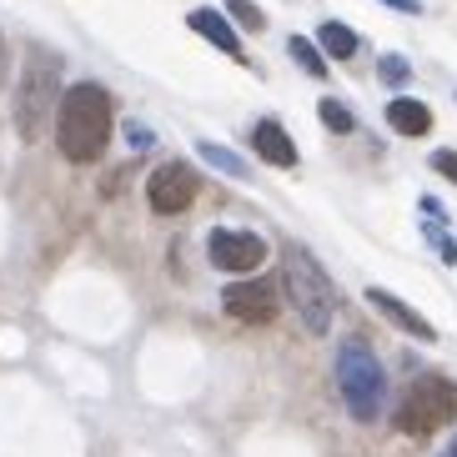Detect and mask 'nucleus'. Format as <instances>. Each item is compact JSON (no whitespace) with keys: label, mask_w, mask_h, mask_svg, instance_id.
Wrapping results in <instances>:
<instances>
[{"label":"nucleus","mask_w":457,"mask_h":457,"mask_svg":"<svg viewBox=\"0 0 457 457\" xmlns=\"http://www.w3.org/2000/svg\"><path fill=\"white\" fill-rule=\"evenodd\" d=\"M55 141H61V156L76 166L96 162L111 141V96L96 81L66 86L61 106H55Z\"/></svg>","instance_id":"f257e3e1"},{"label":"nucleus","mask_w":457,"mask_h":457,"mask_svg":"<svg viewBox=\"0 0 457 457\" xmlns=\"http://www.w3.org/2000/svg\"><path fill=\"white\" fill-rule=\"evenodd\" d=\"M282 287H287V302L296 307V317L307 322V332L332 327V312H337L332 277L307 256V246H287L282 252Z\"/></svg>","instance_id":"f03ea898"},{"label":"nucleus","mask_w":457,"mask_h":457,"mask_svg":"<svg viewBox=\"0 0 457 457\" xmlns=\"http://www.w3.org/2000/svg\"><path fill=\"white\" fill-rule=\"evenodd\" d=\"M61 61L51 51H30L21 71V91H15V126L26 141H41L51 106H61Z\"/></svg>","instance_id":"7ed1b4c3"},{"label":"nucleus","mask_w":457,"mask_h":457,"mask_svg":"<svg viewBox=\"0 0 457 457\" xmlns=\"http://www.w3.org/2000/svg\"><path fill=\"white\" fill-rule=\"evenodd\" d=\"M337 387L347 397V412L357 422H372L387 403V377H382V362L372 357L367 342H347L337 352Z\"/></svg>","instance_id":"20e7f679"},{"label":"nucleus","mask_w":457,"mask_h":457,"mask_svg":"<svg viewBox=\"0 0 457 457\" xmlns=\"http://www.w3.org/2000/svg\"><path fill=\"white\" fill-rule=\"evenodd\" d=\"M443 422H457V382L422 372L412 387H407V397L397 403V432L428 437V432H437Z\"/></svg>","instance_id":"39448f33"},{"label":"nucleus","mask_w":457,"mask_h":457,"mask_svg":"<svg viewBox=\"0 0 457 457\" xmlns=\"http://www.w3.org/2000/svg\"><path fill=\"white\" fill-rule=\"evenodd\" d=\"M221 307H227L231 322H246V327H267L277 322V312H282V292L271 282H231L221 292Z\"/></svg>","instance_id":"423d86ee"},{"label":"nucleus","mask_w":457,"mask_h":457,"mask_svg":"<svg viewBox=\"0 0 457 457\" xmlns=\"http://www.w3.org/2000/svg\"><path fill=\"white\" fill-rule=\"evenodd\" d=\"M146 202H151V212H162V216H181L196 202V171H191L187 162L156 166L151 181H146Z\"/></svg>","instance_id":"0eeeda50"},{"label":"nucleus","mask_w":457,"mask_h":457,"mask_svg":"<svg viewBox=\"0 0 457 457\" xmlns=\"http://www.w3.org/2000/svg\"><path fill=\"white\" fill-rule=\"evenodd\" d=\"M206 252H212V267H221V271H252V267H262L267 242H262V237H252V231L216 227L212 242H206Z\"/></svg>","instance_id":"6e6552de"},{"label":"nucleus","mask_w":457,"mask_h":457,"mask_svg":"<svg viewBox=\"0 0 457 457\" xmlns=\"http://www.w3.org/2000/svg\"><path fill=\"white\" fill-rule=\"evenodd\" d=\"M367 302H372L382 317H392V322L403 327L407 337H417V342H437V332H432V322L422 317V312H412L407 302H397L392 292H382V287H367Z\"/></svg>","instance_id":"1a4fd4ad"},{"label":"nucleus","mask_w":457,"mask_h":457,"mask_svg":"<svg viewBox=\"0 0 457 457\" xmlns=\"http://www.w3.org/2000/svg\"><path fill=\"white\" fill-rule=\"evenodd\" d=\"M252 151L262 156V162H271V166H296L292 136H287L277 121H262V126H256V131H252Z\"/></svg>","instance_id":"9d476101"},{"label":"nucleus","mask_w":457,"mask_h":457,"mask_svg":"<svg viewBox=\"0 0 457 457\" xmlns=\"http://www.w3.org/2000/svg\"><path fill=\"white\" fill-rule=\"evenodd\" d=\"M187 26L196 30V36H206V41L216 46V51H227V55H242V41H237V30L221 21L216 11H191L187 15Z\"/></svg>","instance_id":"9b49d317"},{"label":"nucleus","mask_w":457,"mask_h":457,"mask_svg":"<svg viewBox=\"0 0 457 457\" xmlns=\"http://www.w3.org/2000/svg\"><path fill=\"white\" fill-rule=\"evenodd\" d=\"M387 121H392V131H403V136H428L432 131V111L422 106V101L397 96V101L387 106Z\"/></svg>","instance_id":"f8f14e48"},{"label":"nucleus","mask_w":457,"mask_h":457,"mask_svg":"<svg viewBox=\"0 0 457 457\" xmlns=\"http://www.w3.org/2000/svg\"><path fill=\"white\" fill-rule=\"evenodd\" d=\"M317 41H322V51H332L337 61H352V55H357V36H352V30L342 26V21H322Z\"/></svg>","instance_id":"ddd939ff"},{"label":"nucleus","mask_w":457,"mask_h":457,"mask_svg":"<svg viewBox=\"0 0 457 457\" xmlns=\"http://www.w3.org/2000/svg\"><path fill=\"white\" fill-rule=\"evenodd\" d=\"M317 116H322V126H332L337 136L357 131V121H352V111L342 106V101H332V96H322V101H317Z\"/></svg>","instance_id":"4468645a"},{"label":"nucleus","mask_w":457,"mask_h":457,"mask_svg":"<svg viewBox=\"0 0 457 457\" xmlns=\"http://www.w3.org/2000/svg\"><path fill=\"white\" fill-rule=\"evenodd\" d=\"M287 51L296 55V66L307 71V76H327V61L317 55V46H312L307 36H292V41H287Z\"/></svg>","instance_id":"2eb2a0df"},{"label":"nucleus","mask_w":457,"mask_h":457,"mask_svg":"<svg viewBox=\"0 0 457 457\" xmlns=\"http://www.w3.org/2000/svg\"><path fill=\"white\" fill-rule=\"evenodd\" d=\"M202 156H206V162L216 166V171H227V176H246V171H242V162H237V156H231V151L212 146V141H202Z\"/></svg>","instance_id":"dca6fc26"},{"label":"nucleus","mask_w":457,"mask_h":457,"mask_svg":"<svg viewBox=\"0 0 457 457\" xmlns=\"http://www.w3.org/2000/svg\"><path fill=\"white\" fill-rule=\"evenodd\" d=\"M227 11H231V15H237V21H242V26H246V30H262V26H267V15L256 11L252 0H227Z\"/></svg>","instance_id":"f3484780"},{"label":"nucleus","mask_w":457,"mask_h":457,"mask_svg":"<svg viewBox=\"0 0 457 457\" xmlns=\"http://www.w3.org/2000/svg\"><path fill=\"white\" fill-rule=\"evenodd\" d=\"M377 71H382V81H392V86L407 81V61H403V55H382V66H377Z\"/></svg>","instance_id":"a211bd4d"},{"label":"nucleus","mask_w":457,"mask_h":457,"mask_svg":"<svg viewBox=\"0 0 457 457\" xmlns=\"http://www.w3.org/2000/svg\"><path fill=\"white\" fill-rule=\"evenodd\" d=\"M432 171H443L447 181L457 187V151H437V156H432Z\"/></svg>","instance_id":"6ab92c4d"},{"label":"nucleus","mask_w":457,"mask_h":457,"mask_svg":"<svg viewBox=\"0 0 457 457\" xmlns=\"http://www.w3.org/2000/svg\"><path fill=\"white\" fill-rule=\"evenodd\" d=\"M382 5H392V11H407V15L422 11V0H382Z\"/></svg>","instance_id":"aec40b11"},{"label":"nucleus","mask_w":457,"mask_h":457,"mask_svg":"<svg viewBox=\"0 0 457 457\" xmlns=\"http://www.w3.org/2000/svg\"><path fill=\"white\" fill-rule=\"evenodd\" d=\"M437 252H443V262H447V267L457 262V242H453V237H443V242H437Z\"/></svg>","instance_id":"412c9836"},{"label":"nucleus","mask_w":457,"mask_h":457,"mask_svg":"<svg viewBox=\"0 0 457 457\" xmlns=\"http://www.w3.org/2000/svg\"><path fill=\"white\" fill-rule=\"evenodd\" d=\"M447 453H453V457H457V443H453V447H447Z\"/></svg>","instance_id":"4be33fe9"},{"label":"nucleus","mask_w":457,"mask_h":457,"mask_svg":"<svg viewBox=\"0 0 457 457\" xmlns=\"http://www.w3.org/2000/svg\"><path fill=\"white\" fill-rule=\"evenodd\" d=\"M443 457H453V453H443Z\"/></svg>","instance_id":"5701e85b"}]
</instances>
